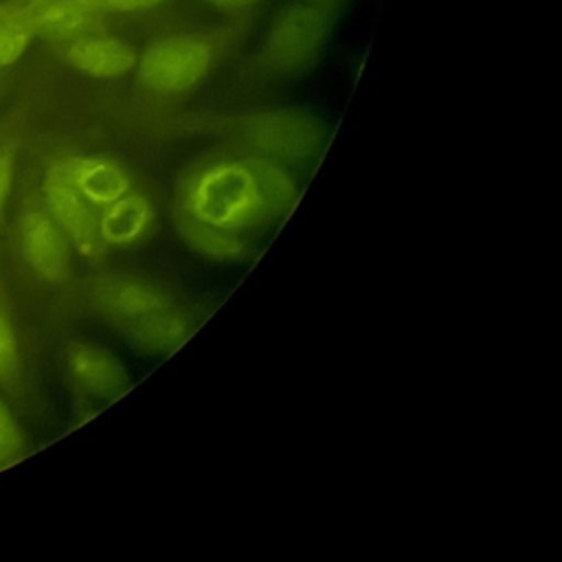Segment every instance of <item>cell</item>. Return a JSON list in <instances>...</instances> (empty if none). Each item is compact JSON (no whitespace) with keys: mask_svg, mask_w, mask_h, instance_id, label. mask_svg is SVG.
<instances>
[{"mask_svg":"<svg viewBox=\"0 0 562 562\" xmlns=\"http://www.w3.org/2000/svg\"><path fill=\"white\" fill-rule=\"evenodd\" d=\"M24 448V432L13 413L0 400V468H7L22 459Z\"/></svg>","mask_w":562,"mask_h":562,"instance_id":"16","label":"cell"},{"mask_svg":"<svg viewBox=\"0 0 562 562\" xmlns=\"http://www.w3.org/2000/svg\"><path fill=\"white\" fill-rule=\"evenodd\" d=\"M213 4H220V7H241V4H248L252 0H209Z\"/></svg>","mask_w":562,"mask_h":562,"instance_id":"19","label":"cell"},{"mask_svg":"<svg viewBox=\"0 0 562 562\" xmlns=\"http://www.w3.org/2000/svg\"><path fill=\"white\" fill-rule=\"evenodd\" d=\"M323 18L312 7H294L279 15L266 42L268 61L281 70L301 68L318 50L325 33Z\"/></svg>","mask_w":562,"mask_h":562,"instance_id":"7","label":"cell"},{"mask_svg":"<svg viewBox=\"0 0 562 562\" xmlns=\"http://www.w3.org/2000/svg\"><path fill=\"white\" fill-rule=\"evenodd\" d=\"M77 193L97 211L132 189L121 162L108 156H66L55 160Z\"/></svg>","mask_w":562,"mask_h":562,"instance_id":"8","label":"cell"},{"mask_svg":"<svg viewBox=\"0 0 562 562\" xmlns=\"http://www.w3.org/2000/svg\"><path fill=\"white\" fill-rule=\"evenodd\" d=\"M26 2H44V0H26Z\"/></svg>","mask_w":562,"mask_h":562,"instance_id":"20","label":"cell"},{"mask_svg":"<svg viewBox=\"0 0 562 562\" xmlns=\"http://www.w3.org/2000/svg\"><path fill=\"white\" fill-rule=\"evenodd\" d=\"M176 231L180 233L182 241L198 255L213 259V261H241L248 257V244L231 231H222L198 222L195 217L176 211L173 217Z\"/></svg>","mask_w":562,"mask_h":562,"instance_id":"13","label":"cell"},{"mask_svg":"<svg viewBox=\"0 0 562 562\" xmlns=\"http://www.w3.org/2000/svg\"><path fill=\"white\" fill-rule=\"evenodd\" d=\"M44 209L57 222L68 244L75 246L88 259H97L103 252V244L97 233V209L88 204L77 189L68 182L57 162H53L42 178Z\"/></svg>","mask_w":562,"mask_h":562,"instance_id":"3","label":"cell"},{"mask_svg":"<svg viewBox=\"0 0 562 562\" xmlns=\"http://www.w3.org/2000/svg\"><path fill=\"white\" fill-rule=\"evenodd\" d=\"M18 246L24 263L37 279L46 283H61L68 279V239L44 206H26L20 213Z\"/></svg>","mask_w":562,"mask_h":562,"instance_id":"4","label":"cell"},{"mask_svg":"<svg viewBox=\"0 0 562 562\" xmlns=\"http://www.w3.org/2000/svg\"><path fill=\"white\" fill-rule=\"evenodd\" d=\"M22 375V358L18 336L9 318L0 312V384L13 389Z\"/></svg>","mask_w":562,"mask_h":562,"instance_id":"15","label":"cell"},{"mask_svg":"<svg viewBox=\"0 0 562 562\" xmlns=\"http://www.w3.org/2000/svg\"><path fill=\"white\" fill-rule=\"evenodd\" d=\"M132 349L145 356H167L180 349L195 331V321L176 307H165L119 325Z\"/></svg>","mask_w":562,"mask_h":562,"instance_id":"10","label":"cell"},{"mask_svg":"<svg viewBox=\"0 0 562 562\" xmlns=\"http://www.w3.org/2000/svg\"><path fill=\"white\" fill-rule=\"evenodd\" d=\"M59 55L79 72L99 77V79H110L130 72L136 66V50L114 37V35H101V33H90L81 35L70 42L57 44Z\"/></svg>","mask_w":562,"mask_h":562,"instance_id":"9","label":"cell"},{"mask_svg":"<svg viewBox=\"0 0 562 562\" xmlns=\"http://www.w3.org/2000/svg\"><path fill=\"white\" fill-rule=\"evenodd\" d=\"M101 4L103 11H143V9H149V7H156L160 4L162 0H97Z\"/></svg>","mask_w":562,"mask_h":562,"instance_id":"18","label":"cell"},{"mask_svg":"<svg viewBox=\"0 0 562 562\" xmlns=\"http://www.w3.org/2000/svg\"><path fill=\"white\" fill-rule=\"evenodd\" d=\"M15 173V149L11 145H0V209L9 198Z\"/></svg>","mask_w":562,"mask_h":562,"instance_id":"17","label":"cell"},{"mask_svg":"<svg viewBox=\"0 0 562 562\" xmlns=\"http://www.w3.org/2000/svg\"><path fill=\"white\" fill-rule=\"evenodd\" d=\"M35 35L57 44L94 33L103 9L97 0H44L29 2Z\"/></svg>","mask_w":562,"mask_h":562,"instance_id":"11","label":"cell"},{"mask_svg":"<svg viewBox=\"0 0 562 562\" xmlns=\"http://www.w3.org/2000/svg\"><path fill=\"white\" fill-rule=\"evenodd\" d=\"M154 224V206L147 195L127 191L119 200L99 209L97 233L99 241L110 248H127L147 237Z\"/></svg>","mask_w":562,"mask_h":562,"instance_id":"12","label":"cell"},{"mask_svg":"<svg viewBox=\"0 0 562 562\" xmlns=\"http://www.w3.org/2000/svg\"><path fill=\"white\" fill-rule=\"evenodd\" d=\"M64 367L70 384L90 400L110 402L130 386L123 362L110 349L90 340L70 342L64 351Z\"/></svg>","mask_w":562,"mask_h":562,"instance_id":"6","label":"cell"},{"mask_svg":"<svg viewBox=\"0 0 562 562\" xmlns=\"http://www.w3.org/2000/svg\"><path fill=\"white\" fill-rule=\"evenodd\" d=\"M35 37L29 4H0V68L13 64Z\"/></svg>","mask_w":562,"mask_h":562,"instance_id":"14","label":"cell"},{"mask_svg":"<svg viewBox=\"0 0 562 562\" xmlns=\"http://www.w3.org/2000/svg\"><path fill=\"white\" fill-rule=\"evenodd\" d=\"M88 299L92 310L114 325L171 307V294L165 288L127 274L97 279L88 292Z\"/></svg>","mask_w":562,"mask_h":562,"instance_id":"5","label":"cell"},{"mask_svg":"<svg viewBox=\"0 0 562 562\" xmlns=\"http://www.w3.org/2000/svg\"><path fill=\"white\" fill-rule=\"evenodd\" d=\"M213 48L195 35H169L154 42L138 66L140 83L156 94H180L191 90L211 70Z\"/></svg>","mask_w":562,"mask_h":562,"instance_id":"2","label":"cell"},{"mask_svg":"<svg viewBox=\"0 0 562 562\" xmlns=\"http://www.w3.org/2000/svg\"><path fill=\"white\" fill-rule=\"evenodd\" d=\"M296 202L294 182L263 160L220 158L191 173L180 189L178 211L222 231H244Z\"/></svg>","mask_w":562,"mask_h":562,"instance_id":"1","label":"cell"}]
</instances>
